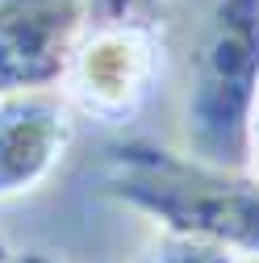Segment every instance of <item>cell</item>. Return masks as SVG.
Wrapping results in <instances>:
<instances>
[{"instance_id":"cell-1","label":"cell","mask_w":259,"mask_h":263,"mask_svg":"<svg viewBox=\"0 0 259 263\" xmlns=\"http://www.w3.org/2000/svg\"><path fill=\"white\" fill-rule=\"evenodd\" d=\"M105 188L163 226V234L221 247L234 259H259V180L251 172L130 142L109 155Z\"/></svg>"},{"instance_id":"cell-2","label":"cell","mask_w":259,"mask_h":263,"mask_svg":"<svg viewBox=\"0 0 259 263\" xmlns=\"http://www.w3.org/2000/svg\"><path fill=\"white\" fill-rule=\"evenodd\" d=\"M259 96V0H197L184 80L188 155L247 167V129Z\"/></svg>"},{"instance_id":"cell-3","label":"cell","mask_w":259,"mask_h":263,"mask_svg":"<svg viewBox=\"0 0 259 263\" xmlns=\"http://www.w3.org/2000/svg\"><path fill=\"white\" fill-rule=\"evenodd\" d=\"M163 29L151 17H96L71 50L63 96L67 105L101 125L130 121L163 76Z\"/></svg>"},{"instance_id":"cell-4","label":"cell","mask_w":259,"mask_h":263,"mask_svg":"<svg viewBox=\"0 0 259 263\" xmlns=\"http://www.w3.org/2000/svg\"><path fill=\"white\" fill-rule=\"evenodd\" d=\"M88 25L92 0H0V101L59 88Z\"/></svg>"},{"instance_id":"cell-5","label":"cell","mask_w":259,"mask_h":263,"mask_svg":"<svg viewBox=\"0 0 259 263\" xmlns=\"http://www.w3.org/2000/svg\"><path fill=\"white\" fill-rule=\"evenodd\" d=\"M76 109L63 88L17 92L0 101V201L42 188L71 151Z\"/></svg>"},{"instance_id":"cell-6","label":"cell","mask_w":259,"mask_h":263,"mask_svg":"<svg viewBox=\"0 0 259 263\" xmlns=\"http://www.w3.org/2000/svg\"><path fill=\"white\" fill-rule=\"evenodd\" d=\"M142 263H238V259H234L230 251L209 247V242H197V238L163 234V238L155 242V251H151Z\"/></svg>"},{"instance_id":"cell-7","label":"cell","mask_w":259,"mask_h":263,"mask_svg":"<svg viewBox=\"0 0 259 263\" xmlns=\"http://www.w3.org/2000/svg\"><path fill=\"white\" fill-rule=\"evenodd\" d=\"M259 180V96H255V113H251V129H247V167Z\"/></svg>"},{"instance_id":"cell-8","label":"cell","mask_w":259,"mask_h":263,"mask_svg":"<svg viewBox=\"0 0 259 263\" xmlns=\"http://www.w3.org/2000/svg\"><path fill=\"white\" fill-rule=\"evenodd\" d=\"M138 0H92V17H134Z\"/></svg>"},{"instance_id":"cell-9","label":"cell","mask_w":259,"mask_h":263,"mask_svg":"<svg viewBox=\"0 0 259 263\" xmlns=\"http://www.w3.org/2000/svg\"><path fill=\"white\" fill-rule=\"evenodd\" d=\"M13 263H54V259H46L42 251H29V255H13Z\"/></svg>"},{"instance_id":"cell-10","label":"cell","mask_w":259,"mask_h":263,"mask_svg":"<svg viewBox=\"0 0 259 263\" xmlns=\"http://www.w3.org/2000/svg\"><path fill=\"white\" fill-rule=\"evenodd\" d=\"M0 263H13V255H9V247L0 242Z\"/></svg>"}]
</instances>
